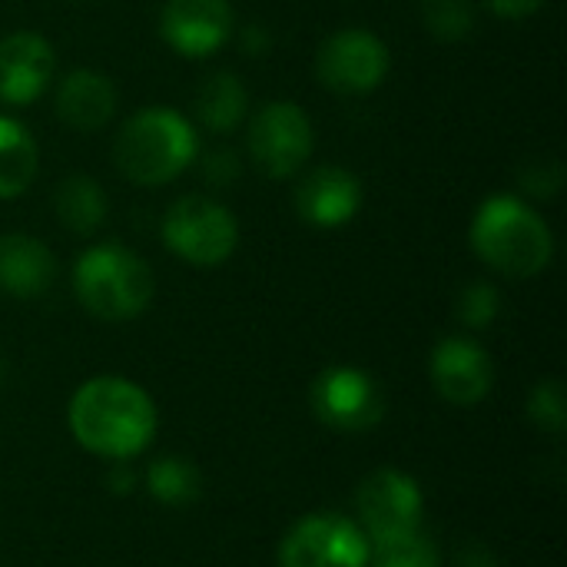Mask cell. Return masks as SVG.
I'll return each mask as SVG.
<instances>
[{
  "label": "cell",
  "mask_w": 567,
  "mask_h": 567,
  "mask_svg": "<svg viewBox=\"0 0 567 567\" xmlns=\"http://www.w3.org/2000/svg\"><path fill=\"white\" fill-rule=\"evenodd\" d=\"M70 432L86 452L126 462L153 442L156 405L136 382L100 375L76 389L70 402Z\"/></svg>",
  "instance_id": "cell-1"
},
{
  "label": "cell",
  "mask_w": 567,
  "mask_h": 567,
  "mask_svg": "<svg viewBox=\"0 0 567 567\" xmlns=\"http://www.w3.org/2000/svg\"><path fill=\"white\" fill-rule=\"evenodd\" d=\"M472 246L495 272L512 279L538 276L555 256L548 223L515 196H492L478 206Z\"/></svg>",
  "instance_id": "cell-2"
},
{
  "label": "cell",
  "mask_w": 567,
  "mask_h": 567,
  "mask_svg": "<svg viewBox=\"0 0 567 567\" xmlns=\"http://www.w3.org/2000/svg\"><path fill=\"white\" fill-rule=\"evenodd\" d=\"M113 159L130 183L163 186L196 159V133L186 116L153 106L120 126Z\"/></svg>",
  "instance_id": "cell-3"
},
{
  "label": "cell",
  "mask_w": 567,
  "mask_h": 567,
  "mask_svg": "<svg viewBox=\"0 0 567 567\" xmlns=\"http://www.w3.org/2000/svg\"><path fill=\"white\" fill-rule=\"evenodd\" d=\"M73 289L90 316L126 322L153 302L156 279L136 252L123 246H93L73 266Z\"/></svg>",
  "instance_id": "cell-4"
},
{
  "label": "cell",
  "mask_w": 567,
  "mask_h": 567,
  "mask_svg": "<svg viewBox=\"0 0 567 567\" xmlns=\"http://www.w3.org/2000/svg\"><path fill=\"white\" fill-rule=\"evenodd\" d=\"M163 243L183 262L209 269L236 252L239 223L226 206L206 196H183L163 216Z\"/></svg>",
  "instance_id": "cell-5"
},
{
  "label": "cell",
  "mask_w": 567,
  "mask_h": 567,
  "mask_svg": "<svg viewBox=\"0 0 567 567\" xmlns=\"http://www.w3.org/2000/svg\"><path fill=\"white\" fill-rule=\"evenodd\" d=\"M279 567H369V538L359 522L319 512L292 525L282 538Z\"/></svg>",
  "instance_id": "cell-6"
},
{
  "label": "cell",
  "mask_w": 567,
  "mask_h": 567,
  "mask_svg": "<svg viewBox=\"0 0 567 567\" xmlns=\"http://www.w3.org/2000/svg\"><path fill=\"white\" fill-rule=\"evenodd\" d=\"M312 143L316 140H312L309 116L289 100L266 103L249 123L252 163L272 179L296 176L306 166V159L312 156Z\"/></svg>",
  "instance_id": "cell-7"
},
{
  "label": "cell",
  "mask_w": 567,
  "mask_h": 567,
  "mask_svg": "<svg viewBox=\"0 0 567 567\" xmlns=\"http://www.w3.org/2000/svg\"><path fill=\"white\" fill-rule=\"evenodd\" d=\"M355 512H359V528L365 532L372 545V542L419 532L422 515H425V498H422L419 482L409 478L405 472L379 468L359 485Z\"/></svg>",
  "instance_id": "cell-8"
},
{
  "label": "cell",
  "mask_w": 567,
  "mask_h": 567,
  "mask_svg": "<svg viewBox=\"0 0 567 567\" xmlns=\"http://www.w3.org/2000/svg\"><path fill=\"white\" fill-rule=\"evenodd\" d=\"M312 412L336 432H369L385 419V395L369 372L336 365L312 382Z\"/></svg>",
  "instance_id": "cell-9"
},
{
  "label": "cell",
  "mask_w": 567,
  "mask_h": 567,
  "mask_svg": "<svg viewBox=\"0 0 567 567\" xmlns=\"http://www.w3.org/2000/svg\"><path fill=\"white\" fill-rule=\"evenodd\" d=\"M316 73L336 93H369L389 73V47L369 30H339L319 47Z\"/></svg>",
  "instance_id": "cell-10"
},
{
  "label": "cell",
  "mask_w": 567,
  "mask_h": 567,
  "mask_svg": "<svg viewBox=\"0 0 567 567\" xmlns=\"http://www.w3.org/2000/svg\"><path fill=\"white\" fill-rule=\"evenodd\" d=\"M163 40L183 56H209L233 33L229 0H169L159 13Z\"/></svg>",
  "instance_id": "cell-11"
},
{
  "label": "cell",
  "mask_w": 567,
  "mask_h": 567,
  "mask_svg": "<svg viewBox=\"0 0 567 567\" xmlns=\"http://www.w3.org/2000/svg\"><path fill=\"white\" fill-rule=\"evenodd\" d=\"M429 372H432L435 392L445 402L462 405V409L478 405L492 392V379H495L488 352L478 342L462 339V336H452L435 346Z\"/></svg>",
  "instance_id": "cell-12"
},
{
  "label": "cell",
  "mask_w": 567,
  "mask_h": 567,
  "mask_svg": "<svg viewBox=\"0 0 567 567\" xmlns=\"http://www.w3.org/2000/svg\"><path fill=\"white\" fill-rule=\"evenodd\" d=\"M53 47L40 33H10L0 40V103H33L53 76Z\"/></svg>",
  "instance_id": "cell-13"
},
{
  "label": "cell",
  "mask_w": 567,
  "mask_h": 567,
  "mask_svg": "<svg viewBox=\"0 0 567 567\" xmlns=\"http://www.w3.org/2000/svg\"><path fill=\"white\" fill-rule=\"evenodd\" d=\"M359 206H362V186L342 166L312 169L296 189V209L312 226H326V229L342 226L359 213Z\"/></svg>",
  "instance_id": "cell-14"
},
{
  "label": "cell",
  "mask_w": 567,
  "mask_h": 567,
  "mask_svg": "<svg viewBox=\"0 0 567 567\" xmlns=\"http://www.w3.org/2000/svg\"><path fill=\"white\" fill-rule=\"evenodd\" d=\"M56 279L53 252L23 233L0 236V292L13 299H37Z\"/></svg>",
  "instance_id": "cell-15"
},
{
  "label": "cell",
  "mask_w": 567,
  "mask_h": 567,
  "mask_svg": "<svg viewBox=\"0 0 567 567\" xmlns=\"http://www.w3.org/2000/svg\"><path fill=\"white\" fill-rule=\"evenodd\" d=\"M116 110V86L110 83L106 73L96 70H73L60 80L56 90V116L76 130V133H93L110 123Z\"/></svg>",
  "instance_id": "cell-16"
},
{
  "label": "cell",
  "mask_w": 567,
  "mask_h": 567,
  "mask_svg": "<svg viewBox=\"0 0 567 567\" xmlns=\"http://www.w3.org/2000/svg\"><path fill=\"white\" fill-rule=\"evenodd\" d=\"M37 143L10 116H0V199L20 196L37 176Z\"/></svg>",
  "instance_id": "cell-17"
},
{
  "label": "cell",
  "mask_w": 567,
  "mask_h": 567,
  "mask_svg": "<svg viewBox=\"0 0 567 567\" xmlns=\"http://www.w3.org/2000/svg\"><path fill=\"white\" fill-rule=\"evenodd\" d=\"M53 206H56V219L70 233H80V236L96 233L100 223L106 219V193L90 176H70V179H63L56 186Z\"/></svg>",
  "instance_id": "cell-18"
},
{
  "label": "cell",
  "mask_w": 567,
  "mask_h": 567,
  "mask_svg": "<svg viewBox=\"0 0 567 567\" xmlns=\"http://www.w3.org/2000/svg\"><path fill=\"white\" fill-rule=\"evenodd\" d=\"M196 113L203 126L213 133H229L246 116V86L236 73H216L209 76L196 93Z\"/></svg>",
  "instance_id": "cell-19"
},
{
  "label": "cell",
  "mask_w": 567,
  "mask_h": 567,
  "mask_svg": "<svg viewBox=\"0 0 567 567\" xmlns=\"http://www.w3.org/2000/svg\"><path fill=\"white\" fill-rule=\"evenodd\" d=\"M146 488L150 495L159 502V505H169V508H186L199 498L203 492V478H199V468L189 462V458H179V455H166V458H156L146 472Z\"/></svg>",
  "instance_id": "cell-20"
},
{
  "label": "cell",
  "mask_w": 567,
  "mask_h": 567,
  "mask_svg": "<svg viewBox=\"0 0 567 567\" xmlns=\"http://www.w3.org/2000/svg\"><path fill=\"white\" fill-rule=\"evenodd\" d=\"M369 567H442V555L435 542L419 528L399 538L372 542L369 545Z\"/></svg>",
  "instance_id": "cell-21"
},
{
  "label": "cell",
  "mask_w": 567,
  "mask_h": 567,
  "mask_svg": "<svg viewBox=\"0 0 567 567\" xmlns=\"http://www.w3.org/2000/svg\"><path fill=\"white\" fill-rule=\"evenodd\" d=\"M422 20L439 40H462L475 27V10L468 0H422Z\"/></svg>",
  "instance_id": "cell-22"
},
{
  "label": "cell",
  "mask_w": 567,
  "mask_h": 567,
  "mask_svg": "<svg viewBox=\"0 0 567 567\" xmlns=\"http://www.w3.org/2000/svg\"><path fill=\"white\" fill-rule=\"evenodd\" d=\"M528 419L548 432V435H565L567 429V399L565 385L558 379H548V382H538L532 399H528Z\"/></svg>",
  "instance_id": "cell-23"
},
{
  "label": "cell",
  "mask_w": 567,
  "mask_h": 567,
  "mask_svg": "<svg viewBox=\"0 0 567 567\" xmlns=\"http://www.w3.org/2000/svg\"><path fill=\"white\" fill-rule=\"evenodd\" d=\"M498 309H502V299H498V289L488 286V282H475L462 292L458 299V316L465 326L472 329H485L498 319Z\"/></svg>",
  "instance_id": "cell-24"
},
{
  "label": "cell",
  "mask_w": 567,
  "mask_h": 567,
  "mask_svg": "<svg viewBox=\"0 0 567 567\" xmlns=\"http://www.w3.org/2000/svg\"><path fill=\"white\" fill-rule=\"evenodd\" d=\"M206 176L213 179V183H219V186H226V183H233L236 176H239V163H236V156L226 150V153H213L209 159H206Z\"/></svg>",
  "instance_id": "cell-25"
},
{
  "label": "cell",
  "mask_w": 567,
  "mask_h": 567,
  "mask_svg": "<svg viewBox=\"0 0 567 567\" xmlns=\"http://www.w3.org/2000/svg\"><path fill=\"white\" fill-rule=\"evenodd\" d=\"M498 17H508V20H522L528 13H535L545 0H485Z\"/></svg>",
  "instance_id": "cell-26"
},
{
  "label": "cell",
  "mask_w": 567,
  "mask_h": 567,
  "mask_svg": "<svg viewBox=\"0 0 567 567\" xmlns=\"http://www.w3.org/2000/svg\"><path fill=\"white\" fill-rule=\"evenodd\" d=\"M133 482H136V475H133L123 462H116V465L110 468V475H106V485H110L116 495H130V492H133Z\"/></svg>",
  "instance_id": "cell-27"
},
{
  "label": "cell",
  "mask_w": 567,
  "mask_h": 567,
  "mask_svg": "<svg viewBox=\"0 0 567 567\" xmlns=\"http://www.w3.org/2000/svg\"><path fill=\"white\" fill-rule=\"evenodd\" d=\"M458 567H498V558L488 551V548H465L462 555H458Z\"/></svg>",
  "instance_id": "cell-28"
},
{
  "label": "cell",
  "mask_w": 567,
  "mask_h": 567,
  "mask_svg": "<svg viewBox=\"0 0 567 567\" xmlns=\"http://www.w3.org/2000/svg\"><path fill=\"white\" fill-rule=\"evenodd\" d=\"M243 43H246V50H249V53H262L269 40H266V33H262L259 27H249V30H246V37H243Z\"/></svg>",
  "instance_id": "cell-29"
},
{
  "label": "cell",
  "mask_w": 567,
  "mask_h": 567,
  "mask_svg": "<svg viewBox=\"0 0 567 567\" xmlns=\"http://www.w3.org/2000/svg\"><path fill=\"white\" fill-rule=\"evenodd\" d=\"M3 379H7V362H3V355H0V385H3Z\"/></svg>",
  "instance_id": "cell-30"
}]
</instances>
